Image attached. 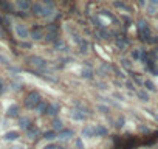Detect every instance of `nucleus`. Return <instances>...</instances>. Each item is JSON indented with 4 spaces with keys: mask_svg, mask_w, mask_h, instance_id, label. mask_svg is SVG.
<instances>
[{
    "mask_svg": "<svg viewBox=\"0 0 158 149\" xmlns=\"http://www.w3.org/2000/svg\"><path fill=\"white\" fill-rule=\"evenodd\" d=\"M110 36H112V33L107 31V30H104V28L96 31V37H98V39H109Z\"/></svg>",
    "mask_w": 158,
    "mask_h": 149,
    "instance_id": "obj_19",
    "label": "nucleus"
},
{
    "mask_svg": "<svg viewBox=\"0 0 158 149\" xmlns=\"http://www.w3.org/2000/svg\"><path fill=\"white\" fill-rule=\"evenodd\" d=\"M54 48L56 50H61V51H67V47H65V44H64L62 39H59V40L54 42Z\"/></svg>",
    "mask_w": 158,
    "mask_h": 149,
    "instance_id": "obj_28",
    "label": "nucleus"
},
{
    "mask_svg": "<svg viewBox=\"0 0 158 149\" xmlns=\"http://www.w3.org/2000/svg\"><path fill=\"white\" fill-rule=\"evenodd\" d=\"M115 98L121 99V101H122V99H124V96H122V95H119V93H115Z\"/></svg>",
    "mask_w": 158,
    "mask_h": 149,
    "instance_id": "obj_44",
    "label": "nucleus"
},
{
    "mask_svg": "<svg viewBox=\"0 0 158 149\" xmlns=\"http://www.w3.org/2000/svg\"><path fill=\"white\" fill-rule=\"evenodd\" d=\"M112 71H115V73H116V76H118V78H121V79H124V78H126V75L122 73V71L119 70L118 67H113V70H112Z\"/></svg>",
    "mask_w": 158,
    "mask_h": 149,
    "instance_id": "obj_33",
    "label": "nucleus"
},
{
    "mask_svg": "<svg viewBox=\"0 0 158 149\" xmlns=\"http://www.w3.org/2000/svg\"><path fill=\"white\" fill-rule=\"evenodd\" d=\"M19 110H20L19 104H11L9 107L6 109V117H8V118H16V117H19Z\"/></svg>",
    "mask_w": 158,
    "mask_h": 149,
    "instance_id": "obj_7",
    "label": "nucleus"
},
{
    "mask_svg": "<svg viewBox=\"0 0 158 149\" xmlns=\"http://www.w3.org/2000/svg\"><path fill=\"white\" fill-rule=\"evenodd\" d=\"M30 36H31V39L33 40H40V39H44V31H42V28L40 26H37V25H34L33 26V30H31V33H30Z\"/></svg>",
    "mask_w": 158,
    "mask_h": 149,
    "instance_id": "obj_5",
    "label": "nucleus"
},
{
    "mask_svg": "<svg viewBox=\"0 0 158 149\" xmlns=\"http://www.w3.org/2000/svg\"><path fill=\"white\" fill-rule=\"evenodd\" d=\"M42 137H44L47 141H53V140L57 138V133L54 131H47V132H44V135H42Z\"/></svg>",
    "mask_w": 158,
    "mask_h": 149,
    "instance_id": "obj_20",
    "label": "nucleus"
},
{
    "mask_svg": "<svg viewBox=\"0 0 158 149\" xmlns=\"http://www.w3.org/2000/svg\"><path fill=\"white\" fill-rule=\"evenodd\" d=\"M16 6L22 11V13H26L28 9H31V3L26 2V0H17V2H16Z\"/></svg>",
    "mask_w": 158,
    "mask_h": 149,
    "instance_id": "obj_10",
    "label": "nucleus"
},
{
    "mask_svg": "<svg viewBox=\"0 0 158 149\" xmlns=\"http://www.w3.org/2000/svg\"><path fill=\"white\" fill-rule=\"evenodd\" d=\"M28 61L33 64L36 68H39V70H44L45 67H47V61H45L44 58H40V56H30Z\"/></svg>",
    "mask_w": 158,
    "mask_h": 149,
    "instance_id": "obj_3",
    "label": "nucleus"
},
{
    "mask_svg": "<svg viewBox=\"0 0 158 149\" xmlns=\"http://www.w3.org/2000/svg\"><path fill=\"white\" fill-rule=\"evenodd\" d=\"M14 31H16L17 37H20V39H28L30 37V30L24 24H16L14 25Z\"/></svg>",
    "mask_w": 158,
    "mask_h": 149,
    "instance_id": "obj_2",
    "label": "nucleus"
},
{
    "mask_svg": "<svg viewBox=\"0 0 158 149\" xmlns=\"http://www.w3.org/2000/svg\"><path fill=\"white\" fill-rule=\"evenodd\" d=\"M5 93V84H3V81L0 79V95Z\"/></svg>",
    "mask_w": 158,
    "mask_h": 149,
    "instance_id": "obj_40",
    "label": "nucleus"
},
{
    "mask_svg": "<svg viewBox=\"0 0 158 149\" xmlns=\"http://www.w3.org/2000/svg\"><path fill=\"white\" fill-rule=\"evenodd\" d=\"M96 87H98V89H101V90H106L107 89V86L104 82H96Z\"/></svg>",
    "mask_w": 158,
    "mask_h": 149,
    "instance_id": "obj_37",
    "label": "nucleus"
},
{
    "mask_svg": "<svg viewBox=\"0 0 158 149\" xmlns=\"http://www.w3.org/2000/svg\"><path fill=\"white\" fill-rule=\"evenodd\" d=\"M81 133H82V137H85V138H91V137H95V126H85Z\"/></svg>",
    "mask_w": 158,
    "mask_h": 149,
    "instance_id": "obj_13",
    "label": "nucleus"
},
{
    "mask_svg": "<svg viewBox=\"0 0 158 149\" xmlns=\"http://www.w3.org/2000/svg\"><path fill=\"white\" fill-rule=\"evenodd\" d=\"M20 87H22V84H17V82H13V84H11V90H14V92L20 90Z\"/></svg>",
    "mask_w": 158,
    "mask_h": 149,
    "instance_id": "obj_35",
    "label": "nucleus"
},
{
    "mask_svg": "<svg viewBox=\"0 0 158 149\" xmlns=\"http://www.w3.org/2000/svg\"><path fill=\"white\" fill-rule=\"evenodd\" d=\"M82 78H85V79H93V70L91 68H82Z\"/></svg>",
    "mask_w": 158,
    "mask_h": 149,
    "instance_id": "obj_26",
    "label": "nucleus"
},
{
    "mask_svg": "<svg viewBox=\"0 0 158 149\" xmlns=\"http://www.w3.org/2000/svg\"><path fill=\"white\" fill-rule=\"evenodd\" d=\"M44 39H45V42L54 44L56 40H59V34H56V33H47V34L44 36Z\"/></svg>",
    "mask_w": 158,
    "mask_h": 149,
    "instance_id": "obj_17",
    "label": "nucleus"
},
{
    "mask_svg": "<svg viewBox=\"0 0 158 149\" xmlns=\"http://www.w3.org/2000/svg\"><path fill=\"white\" fill-rule=\"evenodd\" d=\"M75 144H76V148H78V149H84V143H82V140H81V138L76 140Z\"/></svg>",
    "mask_w": 158,
    "mask_h": 149,
    "instance_id": "obj_36",
    "label": "nucleus"
},
{
    "mask_svg": "<svg viewBox=\"0 0 158 149\" xmlns=\"http://www.w3.org/2000/svg\"><path fill=\"white\" fill-rule=\"evenodd\" d=\"M51 126H53V131H54V132H56V131H59V132H61V131L64 129V123H62V120H61V118H57V117L51 121Z\"/></svg>",
    "mask_w": 158,
    "mask_h": 149,
    "instance_id": "obj_14",
    "label": "nucleus"
},
{
    "mask_svg": "<svg viewBox=\"0 0 158 149\" xmlns=\"http://www.w3.org/2000/svg\"><path fill=\"white\" fill-rule=\"evenodd\" d=\"M39 135V129L37 127H34V126H31V127L26 131V137H28L30 140H33V138H36V137Z\"/></svg>",
    "mask_w": 158,
    "mask_h": 149,
    "instance_id": "obj_18",
    "label": "nucleus"
},
{
    "mask_svg": "<svg viewBox=\"0 0 158 149\" xmlns=\"http://www.w3.org/2000/svg\"><path fill=\"white\" fill-rule=\"evenodd\" d=\"M59 110H61V106L57 104V102H54V104H50V106H48V110H47V115L56 117L57 113H59Z\"/></svg>",
    "mask_w": 158,
    "mask_h": 149,
    "instance_id": "obj_12",
    "label": "nucleus"
},
{
    "mask_svg": "<svg viewBox=\"0 0 158 149\" xmlns=\"http://www.w3.org/2000/svg\"><path fill=\"white\" fill-rule=\"evenodd\" d=\"M0 8L3 11H6V13H13L14 6H13V3H9V2H0Z\"/></svg>",
    "mask_w": 158,
    "mask_h": 149,
    "instance_id": "obj_24",
    "label": "nucleus"
},
{
    "mask_svg": "<svg viewBox=\"0 0 158 149\" xmlns=\"http://www.w3.org/2000/svg\"><path fill=\"white\" fill-rule=\"evenodd\" d=\"M140 131H141V132H146V133H147V132H149V127H144V126H140Z\"/></svg>",
    "mask_w": 158,
    "mask_h": 149,
    "instance_id": "obj_43",
    "label": "nucleus"
},
{
    "mask_svg": "<svg viewBox=\"0 0 158 149\" xmlns=\"http://www.w3.org/2000/svg\"><path fill=\"white\" fill-rule=\"evenodd\" d=\"M9 149H24L22 146H13V148H9Z\"/></svg>",
    "mask_w": 158,
    "mask_h": 149,
    "instance_id": "obj_46",
    "label": "nucleus"
},
{
    "mask_svg": "<svg viewBox=\"0 0 158 149\" xmlns=\"http://www.w3.org/2000/svg\"><path fill=\"white\" fill-rule=\"evenodd\" d=\"M136 95H138V98L141 99V101H149V92L146 90V89H143V90H138L136 92Z\"/></svg>",
    "mask_w": 158,
    "mask_h": 149,
    "instance_id": "obj_23",
    "label": "nucleus"
},
{
    "mask_svg": "<svg viewBox=\"0 0 158 149\" xmlns=\"http://www.w3.org/2000/svg\"><path fill=\"white\" fill-rule=\"evenodd\" d=\"M130 56H132V59H135V61H138V59H141V51L138 48H135V50H132V53H130Z\"/></svg>",
    "mask_w": 158,
    "mask_h": 149,
    "instance_id": "obj_31",
    "label": "nucleus"
},
{
    "mask_svg": "<svg viewBox=\"0 0 158 149\" xmlns=\"http://www.w3.org/2000/svg\"><path fill=\"white\" fill-rule=\"evenodd\" d=\"M42 9H44L42 3H31V11H33V14L40 16V14H42Z\"/></svg>",
    "mask_w": 158,
    "mask_h": 149,
    "instance_id": "obj_21",
    "label": "nucleus"
},
{
    "mask_svg": "<svg viewBox=\"0 0 158 149\" xmlns=\"http://www.w3.org/2000/svg\"><path fill=\"white\" fill-rule=\"evenodd\" d=\"M119 64H121V67H124L126 70H130V68H132V62H130V61L127 59V58H121Z\"/></svg>",
    "mask_w": 158,
    "mask_h": 149,
    "instance_id": "obj_27",
    "label": "nucleus"
},
{
    "mask_svg": "<svg viewBox=\"0 0 158 149\" xmlns=\"http://www.w3.org/2000/svg\"><path fill=\"white\" fill-rule=\"evenodd\" d=\"M79 51L82 53V55H85V53H88V48H90V44H88V40L87 39H81V42H79Z\"/></svg>",
    "mask_w": 158,
    "mask_h": 149,
    "instance_id": "obj_16",
    "label": "nucleus"
},
{
    "mask_svg": "<svg viewBox=\"0 0 158 149\" xmlns=\"http://www.w3.org/2000/svg\"><path fill=\"white\" fill-rule=\"evenodd\" d=\"M152 55H153V58H155V59H158V48H157V50H155V51H153V53H152Z\"/></svg>",
    "mask_w": 158,
    "mask_h": 149,
    "instance_id": "obj_45",
    "label": "nucleus"
},
{
    "mask_svg": "<svg viewBox=\"0 0 158 149\" xmlns=\"http://www.w3.org/2000/svg\"><path fill=\"white\" fill-rule=\"evenodd\" d=\"M19 137H20V133H19L17 131H8L3 135V140L5 141H16Z\"/></svg>",
    "mask_w": 158,
    "mask_h": 149,
    "instance_id": "obj_11",
    "label": "nucleus"
},
{
    "mask_svg": "<svg viewBox=\"0 0 158 149\" xmlns=\"http://www.w3.org/2000/svg\"><path fill=\"white\" fill-rule=\"evenodd\" d=\"M56 149H67V148H64V146H57Z\"/></svg>",
    "mask_w": 158,
    "mask_h": 149,
    "instance_id": "obj_47",
    "label": "nucleus"
},
{
    "mask_svg": "<svg viewBox=\"0 0 158 149\" xmlns=\"http://www.w3.org/2000/svg\"><path fill=\"white\" fill-rule=\"evenodd\" d=\"M45 28H47V33H56L57 34V25L53 24V22H51V24H48Z\"/></svg>",
    "mask_w": 158,
    "mask_h": 149,
    "instance_id": "obj_30",
    "label": "nucleus"
},
{
    "mask_svg": "<svg viewBox=\"0 0 158 149\" xmlns=\"http://www.w3.org/2000/svg\"><path fill=\"white\" fill-rule=\"evenodd\" d=\"M126 86H127V89H129V90H135V84H133V82L127 81V82H126Z\"/></svg>",
    "mask_w": 158,
    "mask_h": 149,
    "instance_id": "obj_38",
    "label": "nucleus"
},
{
    "mask_svg": "<svg viewBox=\"0 0 158 149\" xmlns=\"http://www.w3.org/2000/svg\"><path fill=\"white\" fill-rule=\"evenodd\" d=\"M22 47H24V48H31V44H30V42H22Z\"/></svg>",
    "mask_w": 158,
    "mask_h": 149,
    "instance_id": "obj_41",
    "label": "nucleus"
},
{
    "mask_svg": "<svg viewBox=\"0 0 158 149\" xmlns=\"http://www.w3.org/2000/svg\"><path fill=\"white\" fill-rule=\"evenodd\" d=\"M146 8H147V13H149V14H155V13H157V9H158V6L155 5V3L150 2L149 5L146 6Z\"/></svg>",
    "mask_w": 158,
    "mask_h": 149,
    "instance_id": "obj_29",
    "label": "nucleus"
},
{
    "mask_svg": "<svg viewBox=\"0 0 158 149\" xmlns=\"http://www.w3.org/2000/svg\"><path fill=\"white\" fill-rule=\"evenodd\" d=\"M28 149H34V148H28Z\"/></svg>",
    "mask_w": 158,
    "mask_h": 149,
    "instance_id": "obj_48",
    "label": "nucleus"
},
{
    "mask_svg": "<svg viewBox=\"0 0 158 149\" xmlns=\"http://www.w3.org/2000/svg\"><path fill=\"white\" fill-rule=\"evenodd\" d=\"M116 126H118V127H122V126H124V118H122V117L118 118V124Z\"/></svg>",
    "mask_w": 158,
    "mask_h": 149,
    "instance_id": "obj_39",
    "label": "nucleus"
},
{
    "mask_svg": "<svg viewBox=\"0 0 158 149\" xmlns=\"http://www.w3.org/2000/svg\"><path fill=\"white\" fill-rule=\"evenodd\" d=\"M57 146H54V144H51V143H50V144H47V146H45L44 149H56Z\"/></svg>",
    "mask_w": 158,
    "mask_h": 149,
    "instance_id": "obj_42",
    "label": "nucleus"
},
{
    "mask_svg": "<svg viewBox=\"0 0 158 149\" xmlns=\"http://www.w3.org/2000/svg\"><path fill=\"white\" fill-rule=\"evenodd\" d=\"M113 5L116 6V8H119V9H124V11H127V13L130 11V8H129V6H127L126 3H122V2H115Z\"/></svg>",
    "mask_w": 158,
    "mask_h": 149,
    "instance_id": "obj_32",
    "label": "nucleus"
},
{
    "mask_svg": "<svg viewBox=\"0 0 158 149\" xmlns=\"http://www.w3.org/2000/svg\"><path fill=\"white\" fill-rule=\"evenodd\" d=\"M42 101L40 99V95H39V92H30L28 95L25 96V99H24V106L26 109H33L34 110V107H36L37 104Z\"/></svg>",
    "mask_w": 158,
    "mask_h": 149,
    "instance_id": "obj_1",
    "label": "nucleus"
},
{
    "mask_svg": "<svg viewBox=\"0 0 158 149\" xmlns=\"http://www.w3.org/2000/svg\"><path fill=\"white\" fill-rule=\"evenodd\" d=\"M96 109H98V110H101L102 113H107V112H110V110H109V107H106V106H102V104H98V106H96Z\"/></svg>",
    "mask_w": 158,
    "mask_h": 149,
    "instance_id": "obj_34",
    "label": "nucleus"
},
{
    "mask_svg": "<svg viewBox=\"0 0 158 149\" xmlns=\"http://www.w3.org/2000/svg\"><path fill=\"white\" fill-rule=\"evenodd\" d=\"M107 133H109V131H107L104 126H101V124L95 126V135L96 137H104V135H107Z\"/></svg>",
    "mask_w": 158,
    "mask_h": 149,
    "instance_id": "obj_15",
    "label": "nucleus"
},
{
    "mask_svg": "<svg viewBox=\"0 0 158 149\" xmlns=\"http://www.w3.org/2000/svg\"><path fill=\"white\" fill-rule=\"evenodd\" d=\"M48 102L47 101H40L39 104L34 107V112L36 113H39V115H44V113H47V110H48Z\"/></svg>",
    "mask_w": 158,
    "mask_h": 149,
    "instance_id": "obj_9",
    "label": "nucleus"
},
{
    "mask_svg": "<svg viewBox=\"0 0 158 149\" xmlns=\"http://www.w3.org/2000/svg\"><path fill=\"white\" fill-rule=\"evenodd\" d=\"M73 135H75V132H73L71 129H62V131L57 133V138L62 140V141H67V140H70Z\"/></svg>",
    "mask_w": 158,
    "mask_h": 149,
    "instance_id": "obj_6",
    "label": "nucleus"
},
{
    "mask_svg": "<svg viewBox=\"0 0 158 149\" xmlns=\"http://www.w3.org/2000/svg\"><path fill=\"white\" fill-rule=\"evenodd\" d=\"M70 117H71V120H75V121H84L85 120V113L81 112L79 109H71Z\"/></svg>",
    "mask_w": 158,
    "mask_h": 149,
    "instance_id": "obj_8",
    "label": "nucleus"
},
{
    "mask_svg": "<svg viewBox=\"0 0 158 149\" xmlns=\"http://www.w3.org/2000/svg\"><path fill=\"white\" fill-rule=\"evenodd\" d=\"M143 86H144V87H146V89H147L149 92H155V90H157L155 84H153L152 81H150V79H144V82H143Z\"/></svg>",
    "mask_w": 158,
    "mask_h": 149,
    "instance_id": "obj_25",
    "label": "nucleus"
},
{
    "mask_svg": "<svg viewBox=\"0 0 158 149\" xmlns=\"http://www.w3.org/2000/svg\"><path fill=\"white\" fill-rule=\"evenodd\" d=\"M19 127L20 129H24V131H28L30 127L33 126V123H31V118L30 117H26V115H24V117H19Z\"/></svg>",
    "mask_w": 158,
    "mask_h": 149,
    "instance_id": "obj_4",
    "label": "nucleus"
},
{
    "mask_svg": "<svg viewBox=\"0 0 158 149\" xmlns=\"http://www.w3.org/2000/svg\"><path fill=\"white\" fill-rule=\"evenodd\" d=\"M115 44H116V47H118L119 50H124V48L127 47V44H129V40H127L126 37H118Z\"/></svg>",
    "mask_w": 158,
    "mask_h": 149,
    "instance_id": "obj_22",
    "label": "nucleus"
}]
</instances>
